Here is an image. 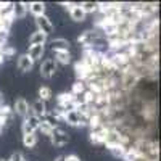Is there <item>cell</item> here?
I'll return each instance as SVG.
<instances>
[{"label": "cell", "instance_id": "cell-1", "mask_svg": "<svg viewBox=\"0 0 161 161\" xmlns=\"http://www.w3.org/2000/svg\"><path fill=\"white\" fill-rule=\"evenodd\" d=\"M63 123H66L68 126H73V127H84V126H87V116L77 110L68 111L63 116Z\"/></svg>", "mask_w": 161, "mask_h": 161}, {"label": "cell", "instance_id": "cell-2", "mask_svg": "<svg viewBox=\"0 0 161 161\" xmlns=\"http://www.w3.org/2000/svg\"><path fill=\"white\" fill-rule=\"evenodd\" d=\"M40 76H42L44 79H52L53 76H55V73L58 71V64L55 63V60L53 58H47L44 60L42 63H40Z\"/></svg>", "mask_w": 161, "mask_h": 161}, {"label": "cell", "instance_id": "cell-3", "mask_svg": "<svg viewBox=\"0 0 161 161\" xmlns=\"http://www.w3.org/2000/svg\"><path fill=\"white\" fill-rule=\"evenodd\" d=\"M52 145H55V147H64V145H68L69 142V136H68V132H64L63 129L57 127V129H53L52 132V136L48 137Z\"/></svg>", "mask_w": 161, "mask_h": 161}, {"label": "cell", "instance_id": "cell-4", "mask_svg": "<svg viewBox=\"0 0 161 161\" xmlns=\"http://www.w3.org/2000/svg\"><path fill=\"white\" fill-rule=\"evenodd\" d=\"M98 37H102L100 31H84L77 37V42L82 45V48H87V47H92V44L95 42Z\"/></svg>", "mask_w": 161, "mask_h": 161}, {"label": "cell", "instance_id": "cell-5", "mask_svg": "<svg viewBox=\"0 0 161 161\" xmlns=\"http://www.w3.org/2000/svg\"><path fill=\"white\" fill-rule=\"evenodd\" d=\"M61 5H64V8L68 10L69 16H71V19L74 23H82L86 19L87 15L82 11V8L79 7V3H61Z\"/></svg>", "mask_w": 161, "mask_h": 161}, {"label": "cell", "instance_id": "cell-6", "mask_svg": "<svg viewBox=\"0 0 161 161\" xmlns=\"http://www.w3.org/2000/svg\"><path fill=\"white\" fill-rule=\"evenodd\" d=\"M13 113H15L16 116H21V118L24 119L26 116L31 113V105H29V102L26 100L24 97L16 98L15 105H13Z\"/></svg>", "mask_w": 161, "mask_h": 161}, {"label": "cell", "instance_id": "cell-7", "mask_svg": "<svg viewBox=\"0 0 161 161\" xmlns=\"http://www.w3.org/2000/svg\"><path fill=\"white\" fill-rule=\"evenodd\" d=\"M36 24H37V31L44 32L45 36L52 34L53 29H55V26H53V23L50 21V18L47 15H42V16H37L36 18Z\"/></svg>", "mask_w": 161, "mask_h": 161}, {"label": "cell", "instance_id": "cell-8", "mask_svg": "<svg viewBox=\"0 0 161 161\" xmlns=\"http://www.w3.org/2000/svg\"><path fill=\"white\" fill-rule=\"evenodd\" d=\"M16 68L21 73H31L32 68H34V61L28 57V53H23V55H19L18 60H16Z\"/></svg>", "mask_w": 161, "mask_h": 161}, {"label": "cell", "instance_id": "cell-9", "mask_svg": "<svg viewBox=\"0 0 161 161\" xmlns=\"http://www.w3.org/2000/svg\"><path fill=\"white\" fill-rule=\"evenodd\" d=\"M90 73H92V71H90V69H89L80 60L74 63V74H76L77 80H80V82H84V84H86V79H87V76H89Z\"/></svg>", "mask_w": 161, "mask_h": 161}, {"label": "cell", "instance_id": "cell-10", "mask_svg": "<svg viewBox=\"0 0 161 161\" xmlns=\"http://www.w3.org/2000/svg\"><path fill=\"white\" fill-rule=\"evenodd\" d=\"M45 53V45H32L28 48V57L36 63V61H40Z\"/></svg>", "mask_w": 161, "mask_h": 161}, {"label": "cell", "instance_id": "cell-11", "mask_svg": "<svg viewBox=\"0 0 161 161\" xmlns=\"http://www.w3.org/2000/svg\"><path fill=\"white\" fill-rule=\"evenodd\" d=\"M50 47L53 52H63V50H69V40H66L63 37H57L50 40Z\"/></svg>", "mask_w": 161, "mask_h": 161}, {"label": "cell", "instance_id": "cell-12", "mask_svg": "<svg viewBox=\"0 0 161 161\" xmlns=\"http://www.w3.org/2000/svg\"><path fill=\"white\" fill-rule=\"evenodd\" d=\"M47 37L44 32H40V31H34L31 36H29V40H28V45L32 47V45H45L47 42Z\"/></svg>", "mask_w": 161, "mask_h": 161}, {"label": "cell", "instance_id": "cell-13", "mask_svg": "<svg viewBox=\"0 0 161 161\" xmlns=\"http://www.w3.org/2000/svg\"><path fill=\"white\" fill-rule=\"evenodd\" d=\"M53 55H55V63L60 66H68L71 63V53L69 50H63V52H53Z\"/></svg>", "mask_w": 161, "mask_h": 161}, {"label": "cell", "instance_id": "cell-14", "mask_svg": "<svg viewBox=\"0 0 161 161\" xmlns=\"http://www.w3.org/2000/svg\"><path fill=\"white\" fill-rule=\"evenodd\" d=\"M39 119H40V123H44V124L50 126L52 129H57V127H58V124H60V121L57 119V116L53 114L52 111H47V113H44L42 116H39Z\"/></svg>", "mask_w": 161, "mask_h": 161}, {"label": "cell", "instance_id": "cell-15", "mask_svg": "<svg viewBox=\"0 0 161 161\" xmlns=\"http://www.w3.org/2000/svg\"><path fill=\"white\" fill-rule=\"evenodd\" d=\"M45 8L47 7L44 2H29V5H28V11H31L36 18L45 15Z\"/></svg>", "mask_w": 161, "mask_h": 161}, {"label": "cell", "instance_id": "cell-16", "mask_svg": "<svg viewBox=\"0 0 161 161\" xmlns=\"http://www.w3.org/2000/svg\"><path fill=\"white\" fill-rule=\"evenodd\" d=\"M31 113L36 114V116H42L44 113H47V103L37 98V100L31 105Z\"/></svg>", "mask_w": 161, "mask_h": 161}, {"label": "cell", "instance_id": "cell-17", "mask_svg": "<svg viewBox=\"0 0 161 161\" xmlns=\"http://www.w3.org/2000/svg\"><path fill=\"white\" fill-rule=\"evenodd\" d=\"M28 2H18L13 3V13H15V18H24L26 11H28Z\"/></svg>", "mask_w": 161, "mask_h": 161}, {"label": "cell", "instance_id": "cell-18", "mask_svg": "<svg viewBox=\"0 0 161 161\" xmlns=\"http://www.w3.org/2000/svg\"><path fill=\"white\" fill-rule=\"evenodd\" d=\"M106 148H108V152H110L114 158H123V155H124L126 150H127V147L118 143V145H108Z\"/></svg>", "mask_w": 161, "mask_h": 161}, {"label": "cell", "instance_id": "cell-19", "mask_svg": "<svg viewBox=\"0 0 161 161\" xmlns=\"http://www.w3.org/2000/svg\"><path fill=\"white\" fill-rule=\"evenodd\" d=\"M121 159H124V161H140L142 156H140V153H139L136 148H134V147H129Z\"/></svg>", "mask_w": 161, "mask_h": 161}, {"label": "cell", "instance_id": "cell-20", "mask_svg": "<svg viewBox=\"0 0 161 161\" xmlns=\"http://www.w3.org/2000/svg\"><path fill=\"white\" fill-rule=\"evenodd\" d=\"M23 121H24V123L28 124V126H29V127H31L34 132H36V130H39V126H40V119H39V116H36V114L29 113V114L26 116Z\"/></svg>", "mask_w": 161, "mask_h": 161}, {"label": "cell", "instance_id": "cell-21", "mask_svg": "<svg viewBox=\"0 0 161 161\" xmlns=\"http://www.w3.org/2000/svg\"><path fill=\"white\" fill-rule=\"evenodd\" d=\"M23 145L26 148H34L37 145V134L32 132V134H24L23 136Z\"/></svg>", "mask_w": 161, "mask_h": 161}, {"label": "cell", "instance_id": "cell-22", "mask_svg": "<svg viewBox=\"0 0 161 161\" xmlns=\"http://www.w3.org/2000/svg\"><path fill=\"white\" fill-rule=\"evenodd\" d=\"M39 100H42V102H50L52 98H53V92H52V89L50 87H47V86H42V87H39Z\"/></svg>", "mask_w": 161, "mask_h": 161}, {"label": "cell", "instance_id": "cell-23", "mask_svg": "<svg viewBox=\"0 0 161 161\" xmlns=\"http://www.w3.org/2000/svg\"><path fill=\"white\" fill-rule=\"evenodd\" d=\"M79 7L82 8V11L86 13V15L98 11V3H93V2H82V3H79Z\"/></svg>", "mask_w": 161, "mask_h": 161}, {"label": "cell", "instance_id": "cell-24", "mask_svg": "<svg viewBox=\"0 0 161 161\" xmlns=\"http://www.w3.org/2000/svg\"><path fill=\"white\" fill-rule=\"evenodd\" d=\"M86 84L84 82H80V80H76V82L73 84V89H71V93L74 97H77V95H82V93L86 92Z\"/></svg>", "mask_w": 161, "mask_h": 161}, {"label": "cell", "instance_id": "cell-25", "mask_svg": "<svg viewBox=\"0 0 161 161\" xmlns=\"http://www.w3.org/2000/svg\"><path fill=\"white\" fill-rule=\"evenodd\" d=\"M15 53H16V50L13 48L11 45H3V47H2V55H3V58H11Z\"/></svg>", "mask_w": 161, "mask_h": 161}, {"label": "cell", "instance_id": "cell-26", "mask_svg": "<svg viewBox=\"0 0 161 161\" xmlns=\"http://www.w3.org/2000/svg\"><path fill=\"white\" fill-rule=\"evenodd\" d=\"M39 130L42 132L44 136H47V137H50V136H52V132H53V129H52L50 126L44 124V123H40V126H39Z\"/></svg>", "mask_w": 161, "mask_h": 161}, {"label": "cell", "instance_id": "cell-27", "mask_svg": "<svg viewBox=\"0 0 161 161\" xmlns=\"http://www.w3.org/2000/svg\"><path fill=\"white\" fill-rule=\"evenodd\" d=\"M7 161H23V155L19 152H15V153H11V156Z\"/></svg>", "mask_w": 161, "mask_h": 161}, {"label": "cell", "instance_id": "cell-28", "mask_svg": "<svg viewBox=\"0 0 161 161\" xmlns=\"http://www.w3.org/2000/svg\"><path fill=\"white\" fill-rule=\"evenodd\" d=\"M64 161H80V158H79L77 155L71 153V155H68V156H64Z\"/></svg>", "mask_w": 161, "mask_h": 161}, {"label": "cell", "instance_id": "cell-29", "mask_svg": "<svg viewBox=\"0 0 161 161\" xmlns=\"http://www.w3.org/2000/svg\"><path fill=\"white\" fill-rule=\"evenodd\" d=\"M53 161H64V155H60V156H57Z\"/></svg>", "mask_w": 161, "mask_h": 161}, {"label": "cell", "instance_id": "cell-30", "mask_svg": "<svg viewBox=\"0 0 161 161\" xmlns=\"http://www.w3.org/2000/svg\"><path fill=\"white\" fill-rule=\"evenodd\" d=\"M0 161H7V159H3V158H0Z\"/></svg>", "mask_w": 161, "mask_h": 161}, {"label": "cell", "instance_id": "cell-31", "mask_svg": "<svg viewBox=\"0 0 161 161\" xmlns=\"http://www.w3.org/2000/svg\"><path fill=\"white\" fill-rule=\"evenodd\" d=\"M23 161H28V159H24V158H23Z\"/></svg>", "mask_w": 161, "mask_h": 161}]
</instances>
